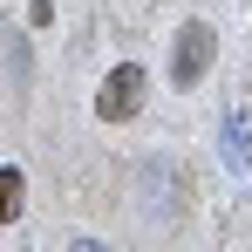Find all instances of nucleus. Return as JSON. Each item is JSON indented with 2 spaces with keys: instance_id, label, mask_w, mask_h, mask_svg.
<instances>
[{
  "instance_id": "f257e3e1",
  "label": "nucleus",
  "mask_w": 252,
  "mask_h": 252,
  "mask_svg": "<svg viewBox=\"0 0 252 252\" xmlns=\"http://www.w3.org/2000/svg\"><path fill=\"white\" fill-rule=\"evenodd\" d=\"M211 55H218V34H211L205 21H184V28H177V55H170V82L198 89L205 68H211Z\"/></svg>"
},
{
  "instance_id": "f03ea898",
  "label": "nucleus",
  "mask_w": 252,
  "mask_h": 252,
  "mask_svg": "<svg viewBox=\"0 0 252 252\" xmlns=\"http://www.w3.org/2000/svg\"><path fill=\"white\" fill-rule=\"evenodd\" d=\"M177 191H184V177L164 157H150V164L136 170V211L143 218H177Z\"/></svg>"
},
{
  "instance_id": "7ed1b4c3",
  "label": "nucleus",
  "mask_w": 252,
  "mask_h": 252,
  "mask_svg": "<svg viewBox=\"0 0 252 252\" xmlns=\"http://www.w3.org/2000/svg\"><path fill=\"white\" fill-rule=\"evenodd\" d=\"M136 89H143V68H116V75H109V89H102V116H116V123H123V116H136Z\"/></svg>"
},
{
  "instance_id": "20e7f679",
  "label": "nucleus",
  "mask_w": 252,
  "mask_h": 252,
  "mask_svg": "<svg viewBox=\"0 0 252 252\" xmlns=\"http://www.w3.org/2000/svg\"><path fill=\"white\" fill-rule=\"evenodd\" d=\"M218 143H225V157H232L239 170H252V109H232L225 129H218Z\"/></svg>"
},
{
  "instance_id": "39448f33",
  "label": "nucleus",
  "mask_w": 252,
  "mask_h": 252,
  "mask_svg": "<svg viewBox=\"0 0 252 252\" xmlns=\"http://www.w3.org/2000/svg\"><path fill=\"white\" fill-rule=\"evenodd\" d=\"M14 211H21V170L0 177V218H14Z\"/></svg>"
}]
</instances>
